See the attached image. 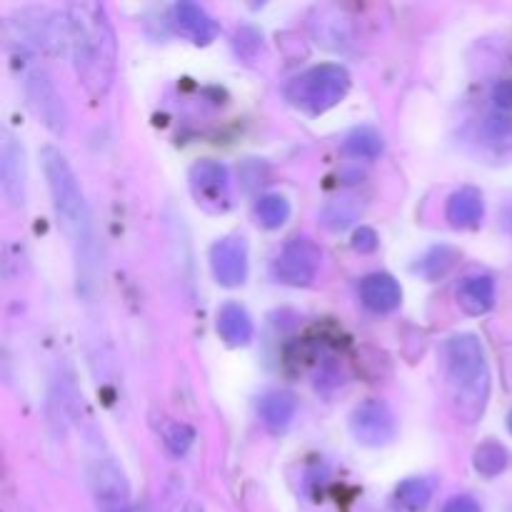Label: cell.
Listing matches in <instances>:
<instances>
[{
	"mask_svg": "<svg viewBox=\"0 0 512 512\" xmlns=\"http://www.w3.org/2000/svg\"><path fill=\"white\" fill-rule=\"evenodd\" d=\"M70 28V58L85 95L93 103L105 100L118 70V38L108 8L93 0H78L65 8Z\"/></svg>",
	"mask_w": 512,
	"mask_h": 512,
	"instance_id": "6da1fadb",
	"label": "cell"
},
{
	"mask_svg": "<svg viewBox=\"0 0 512 512\" xmlns=\"http://www.w3.org/2000/svg\"><path fill=\"white\" fill-rule=\"evenodd\" d=\"M450 408L463 425H475L490 400V365L478 335L460 333L445 343Z\"/></svg>",
	"mask_w": 512,
	"mask_h": 512,
	"instance_id": "7a4b0ae2",
	"label": "cell"
},
{
	"mask_svg": "<svg viewBox=\"0 0 512 512\" xmlns=\"http://www.w3.org/2000/svg\"><path fill=\"white\" fill-rule=\"evenodd\" d=\"M40 165H43L45 183H48V193L50 200H53V210L58 215L60 228L65 230V235L73 243L78 263L85 265L90 248H93V233H90V210L88 203H85L78 175H75L68 158L55 145H45L40 150Z\"/></svg>",
	"mask_w": 512,
	"mask_h": 512,
	"instance_id": "3957f363",
	"label": "cell"
},
{
	"mask_svg": "<svg viewBox=\"0 0 512 512\" xmlns=\"http://www.w3.org/2000/svg\"><path fill=\"white\" fill-rule=\"evenodd\" d=\"M8 43L23 55H63L70 50L68 15L48 8H20L5 20Z\"/></svg>",
	"mask_w": 512,
	"mask_h": 512,
	"instance_id": "277c9868",
	"label": "cell"
},
{
	"mask_svg": "<svg viewBox=\"0 0 512 512\" xmlns=\"http://www.w3.org/2000/svg\"><path fill=\"white\" fill-rule=\"evenodd\" d=\"M350 90V73L338 63H320L295 75L285 85V100L305 115H323L343 103Z\"/></svg>",
	"mask_w": 512,
	"mask_h": 512,
	"instance_id": "5b68a950",
	"label": "cell"
},
{
	"mask_svg": "<svg viewBox=\"0 0 512 512\" xmlns=\"http://www.w3.org/2000/svg\"><path fill=\"white\" fill-rule=\"evenodd\" d=\"M23 88L35 118H38L53 135H63L65 130H68L70 113L63 95H60L58 85L50 78L48 70H45L43 65H33V68L25 70Z\"/></svg>",
	"mask_w": 512,
	"mask_h": 512,
	"instance_id": "8992f818",
	"label": "cell"
},
{
	"mask_svg": "<svg viewBox=\"0 0 512 512\" xmlns=\"http://www.w3.org/2000/svg\"><path fill=\"white\" fill-rule=\"evenodd\" d=\"M323 265V250L313 240L300 235V238L288 240L273 263V275L278 283L290 285V288H308L320 273Z\"/></svg>",
	"mask_w": 512,
	"mask_h": 512,
	"instance_id": "52a82bcc",
	"label": "cell"
},
{
	"mask_svg": "<svg viewBox=\"0 0 512 512\" xmlns=\"http://www.w3.org/2000/svg\"><path fill=\"white\" fill-rule=\"evenodd\" d=\"M190 193L205 213H225L233 205L228 168L213 158L198 160L190 168Z\"/></svg>",
	"mask_w": 512,
	"mask_h": 512,
	"instance_id": "ba28073f",
	"label": "cell"
},
{
	"mask_svg": "<svg viewBox=\"0 0 512 512\" xmlns=\"http://www.w3.org/2000/svg\"><path fill=\"white\" fill-rule=\"evenodd\" d=\"M350 433L365 448H385L398 435V420L385 400L370 398L350 415Z\"/></svg>",
	"mask_w": 512,
	"mask_h": 512,
	"instance_id": "9c48e42d",
	"label": "cell"
},
{
	"mask_svg": "<svg viewBox=\"0 0 512 512\" xmlns=\"http://www.w3.org/2000/svg\"><path fill=\"white\" fill-rule=\"evenodd\" d=\"M0 188L10 208H23L28 198V163L23 143L10 130H3L0 143Z\"/></svg>",
	"mask_w": 512,
	"mask_h": 512,
	"instance_id": "30bf717a",
	"label": "cell"
},
{
	"mask_svg": "<svg viewBox=\"0 0 512 512\" xmlns=\"http://www.w3.org/2000/svg\"><path fill=\"white\" fill-rule=\"evenodd\" d=\"M248 245L240 235H225L210 248V270L215 283L223 288H238L248 280Z\"/></svg>",
	"mask_w": 512,
	"mask_h": 512,
	"instance_id": "8fae6325",
	"label": "cell"
},
{
	"mask_svg": "<svg viewBox=\"0 0 512 512\" xmlns=\"http://www.w3.org/2000/svg\"><path fill=\"white\" fill-rule=\"evenodd\" d=\"M90 488L105 512L125 510L130 500V485L123 468L115 460L103 458L90 465Z\"/></svg>",
	"mask_w": 512,
	"mask_h": 512,
	"instance_id": "7c38bea8",
	"label": "cell"
},
{
	"mask_svg": "<svg viewBox=\"0 0 512 512\" xmlns=\"http://www.w3.org/2000/svg\"><path fill=\"white\" fill-rule=\"evenodd\" d=\"M170 25L175 33L183 35L193 45H210L218 38L220 30L213 15L203 5L190 3V0H180L170 8Z\"/></svg>",
	"mask_w": 512,
	"mask_h": 512,
	"instance_id": "4fadbf2b",
	"label": "cell"
},
{
	"mask_svg": "<svg viewBox=\"0 0 512 512\" xmlns=\"http://www.w3.org/2000/svg\"><path fill=\"white\" fill-rule=\"evenodd\" d=\"M360 300L368 310L378 315H388L403 303V288L388 273H370L360 280Z\"/></svg>",
	"mask_w": 512,
	"mask_h": 512,
	"instance_id": "5bb4252c",
	"label": "cell"
},
{
	"mask_svg": "<svg viewBox=\"0 0 512 512\" xmlns=\"http://www.w3.org/2000/svg\"><path fill=\"white\" fill-rule=\"evenodd\" d=\"M485 215V200L483 193L473 185H465V188L455 190L448 198V208H445V218L453 228L458 230H470L478 228L480 220Z\"/></svg>",
	"mask_w": 512,
	"mask_h": 512,
	"instance_id": "9a60e30c",
	"label": "cell"
},
{
	"mask_svg": "<svg viewBox=\"0 0 512 512\" xmlns=\"http://www.w3.org/2000/svg\"><path fill=\"white\" fill-rule=\"evenodd\" d=\"M258 415L270 433H283L298 415V398L290 390H270L260 398Z\"/></svg>",
	"mask_w": 512,
	"mask_h": 512,
	"instance_id": "2e32d148",
	"label": "cell"
},
{
	"mask_svg": "<svg viewBox=\"0 0 512 512\" xmlns=\"http://www.w3.org/2000/svg\"><path fill=\"white\" fill-rule=\"evenodd\" d=\"M310 28L313 35L318 38L320 45L330 50H340L348 43H353V28H350V20L340 13V8L335 5H325L318 8V18L310 20Z\"/></svg>",
	"mask_w": 512,
	"mask_h": 512,
	"instance_id": "e0dca14e",
	"label": "cell"
},
{
	"mask_svg": "<svg viewBox=\"0 0 512 512\" xmlns=\"http://www.w3.org/2000/svg\"><path fill=\"white\" fill-rule=\"evenodd\" d=\"M215 328L218 335L223 338V343L228 348H245L253 340V318L248 315V310L238 303H225L218 310V320H215Z\"/></svg>",
	"mask_w": 512,
	"mask_h": 512,
	"instance_id": "ac0fdd59",
	"label": "cell"
},
{
	"mask_svg": "<svg viewBox=\"0 0 512 512\" xmlns=\"http://www.w3.org/2000/svg\"><path fill=\"white\" fill-rule=\"evenodd\" d=\"M458 303L465 315H485L495 305V280L490 275H470L460 283Z\"/></svg>",
	"mask_w": 512,
	"mask_h": 512,
	"instance_id": "d6986e66",
	"label": "cell"
},
{
	"mask_svg": "<svg viewBox=\"0 0 512 512\" xmlns=\"http://www.w3.org/2000/svg\"><path fill=\"white\" fill-rule=\"evenodd\" d=\"M435 485L428 478H408L395 488V503L405 512H423L430 505Z\"/></svg>",
	"mask_w": 512,
	"mask_h": 512,
	"instance_id": "ffe728a7",
	"label": "cell"
},
{
	"mask_svg": "<svg viewBox=\"0 0 512 512\" xmlns=\"http://www.w3.org/2000/svg\"><path fill=\"white\" fill-rule=\"evenodd\" d=\"M473 465L480 475H485V478H498V475H503L505 470L510 468V453L505 450V445L488 440V443L475 448Z\"/></svg>",
	"mask_w": 512,
	"mask_h": 512,
	"instance_id": "44dd1931",
	"label": "cell"
},
{
	"mask_svg": "<svg viewBox=\"0 0 512 512\" xmlns=\"http://www.w3.org/2000/svg\"><path fill=\"white\" fill-rule=\"evenodd\" d=\"M383 148V135L375 128H355L343 143V153L358 160H375L383 153Z\"/></svg>",
	"mask_w": 512,
	"mask_h": 512,
	"instance_id": "7402d4cb",
	"label": "cell"
},
{
	"mask_svg": "<svg viewBox=\"0 0 512 512\" xmlns=\"http://www.w3.org/2000/svg\"><path fill=\"white\" fill-rule=\"evenodd\" d=\"M255 218L263 225L265 230H278L288 223L290 218V203L285 195L280 193H268L260 195L258 203H255Z\"/></svg>",
	"mask_w": 512,
	"mask_h": 512,
	"instance_id": "603a6c76",
	"label": "cell"
},
{
	"mask_svg": "<svg viewBox=\"0 0 512 512\" xmlns=\"http://www.w3.org/2000/svg\"><path fill=\"white\" fill-rule=\"evenodd\" d=\"M480 135H483L485 145L495 150H510L512 148V113H500V110L490 108L485 115L483 125H480Z\"/></svg>",
	"mask_w": 512,
	"mask_h": 512,
	"instance_id": "cb8c5ba5",
	"label": "cell"
},
{
	"mask_svg": "<svg viewBox=\"0 0 512 512\" xmlns=\"http://www.w3.org/2000/svg\"><path fill=\"white\" fill-rule=\"evenodd\" d=\"M360 210L363 208H360V203H355V198L333 200L323 208V225L330 230H345L358 220Z\"/></svg>",
	"mask_w": 512,
	"mask_h": 512,
	"instance_id": "d4e9b609",
	"label": "cell"
},
{
	"mask_svg": "<svg viewBox=\"0 0 512 512\" xmlns=\"http://www.w3.org/2000/svg\"><path fill=\"white\" fill-rule=\"evenodd\" d=\"M163 443L173 458H183V455H188V450L193 448L195 443L193 425L180 423V420L178 423H170L168 428L163 430Z\"/></svg>",
	"mask_w": 512,
	"mask_h": 512,
	"instance_id": "484cf974",
	"label": "cell"
},
{
	"mask_svg": "<svg viewBox=\"0 0 512 512\" xmlns=\"http://www.w3.org/2000/svg\"><path fill=\"white\" fill-rule=\"evenodd\" d=\"M455 258H458V253H455V250L435 248V250H430L428 255H425V260H423V265H420V270H423L425 278L438 280V278H443V275L448 273L450 268H453Z\"/></svg>",
	"mask_w": 512,
	"mask_h": 512,
	"instance_id": "4316f807",
	"label": "cell"
},
{
	"mask_svg": "<svg viewBox=\"0 0 512 512\" xmlns=\"http://www.w3.org/2000/svg\"><path fill=\"white\" fill-rule=\"evenodd\" d=\"M490 100H493V110L512 113V80H500V83H495Z\"/></svg>",
	"mask_w": 512,
	"mask_h": 512,
	"instance_id": "83f0119b",
	"label": "cell"
},
{
	"mask_svg": "<svg viewBox=\"0 0 512 512\" xmlns=\"http://www.w3.org/2000/svg\"><path fill=\"white\" fill-rule=\"evenodd\" d=\"M353 248L358 253H375L378 250V233L373 228H358L353 235Z\"/></svg>",
	"mask_w": 512,
	"mask_h": 512,
	"instance_id": "f1b7e54d",
	"label": "cell"
},
{
	"mask_svg": "<svg viewBox=\"0 0 512 512\" xmlns=\"http://www.w3.org/2000/svg\"><path fill=\"white\" fill-rule=\"evenodd\" d=\"M443 512H483L473 495H455L443 505Z\"/></svg>",
	"mask_w": 512,
	"mask_h": 512,
	"instance_id": "f546056e",
	"label": "cell"
},
{
	"mask_svg": "<svg viewBox=\"0 0 512 512\" xmlns=\"http://www.w3.org/2000/svg\"><path fill=\"white\" fill-rule=\"evenodd\" d=\"M180 512H205V510H203V505H200V503H188Z\"/></svg>",
	"mask_w": 512,
	"mask_h": 512,
	"instance_id": "4dcf8cb0",
	"label": "cell"
},
{
	"mask_svg": "<svg viewBox=\"0 0 512 512\" xmlns=\"http://www.w3.org/2000/svg\"><path fill=\"white\" fill-rule=\"evenodd\" d=\"M508 430L512 433V410L508 413Z\"/></svg>",
	"mask_w": 512,
	"mask_h": 512,
	"instance_id": "1f68e13d",
	"label": "cell"
},
{
	"mask_svg": "<svg viewBox=\"0 0 512 512\" xmlns=\"http://www.w3.org/2000/svg\"><path fill=\"white\" fill-rule=\"evenodd\" d=\"M115 512H130V508H125V510H115Z\"/></svg>",
	"mask_w": 512,
	"mask_h": 512,
	"instance_id": "d6a6232c",
	"label": "cell"
}]
</instances>
